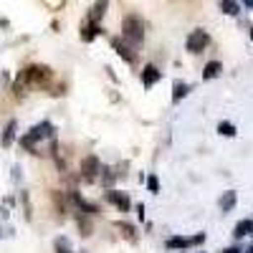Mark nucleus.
<instances>
[{
	"mask_svg": "<svg viewBox=\"0 0 253 253\" xmlns=\"http://www.w3.org/2000/svg\"><path fill=\"white\" fill-rule=\"evenodd\" d=\"M122 36H124V41H129L132 46H139L144 41V23H142V18L139 15H126L122 20Z\"/></svg>",
	"mask_w": 253,
	"mask_h": 253,
	"instance_id": "obj_1",
	"label": "nucleus"
},
{
	"mask_svg": "<svg viewBox=\"0 0 253 253\" xmlns=\"http://www.w3.org/2000/svg\"><path fill=\"white\" fill-rule=\"evenodd\" d=\"M41 139H53V124L51 122L36 124L26 137H20V144H23L26 150H36V142H41Z\"/></svg>",
	"mask_w": 253,
	"mask_h": 253,
	"instance_id": "obj_2",
	"label": "nucleus"
},
{
	"mask_svg": "<svg viewBox=\"0 0 253 253\" xmlns=\"http://www.w3.org/2000/svg\"><path fill=\"white\" fill-rule=\"evenodd\" d=\"M208 43H210V36H208L203 28H195L193 33L187 36V41H185V48H187V53L198 56V53H203V51L208 48Z\"/></svg>",
	"mask_w": 253,
	"mask_h": 253,
	"instance_id": "obj_3",
	"label": "nucleus"
},
{
	"mask_svg": "<svg viewBox=\"0 0 253 253\" xmlns=\"http://www.w3.org/2000/svg\"><path fill=\"white\" fill-rule=\"evenodd\" d=\"M99 172H101V162H99V157L89 155V157H84V160H81V177H84V180H94Z\"/></svg>",
	"mask_w": 253,
	"mask_h": 253,
	"instance_id": "obj_4",
	"label": "nucleus"
},
{
	"mask_svg": "<svg viewBox=\"0 0 253 253\" xmlns=\"http://www.w3.org/2000/svg\"><path fill=\"white\" fill-rule=\"evenodd\" d=\"M107 200H109L117 210H122V213H126V210L132 208L129 195H126V193H119V190H109V193H107Z\"/></svg>",
	"mask_w": 253,
	"mask_h": 253,
	"instance_id": "obj_5",
	"label": "nucleus"
},
{
	"mask_svg": "<svg viewBox=\"0 0 253 253\" xmlns=\"http://www.w3.org/2000/svg\"><path fill=\"white\" fill-rule=\"evenodd\" d=\"M112 48H114L117 56H122L126 63H137V53H134V48H132V46H126L124 41L114 38V41H112Z\"/></svg>",
	"mask_w": 253,
	"mask_h": 253,
	"instance_id": "obj_6",
	"label": "nucleus"
},
{
	"mask_svg": "<svg viewBox=\"0 0 253 253\" xmlns=\"http://www.w3.org/2000/svg\"><path fill=\"white\" fill-rule=\"evenodd\" d=\"M160 79H162V71H160L157 66H152V63H147V66L142 69V84H144L147 89L155 86V84H157Z\"/></svg>",
	"mask_w": 253,
	"mask_h": 253,
	"instance_id": "obj_7",
	"label": "nucleus"
},
{
	"mask_svg": "<svg viewBox=\"0 0 253 253\" xmlns=\"http://www.w3.org/2000/svg\"><path fill=\"white\" fill-rule=\"evenodd\" d=\"M107 8H109V0H96L91 5V13H89V23H99V20L107 15Z\"/></svg>",
	"mask_w": 253,
	"mask_h": 253,
	"instance_id": "obj_8",
	"label": "nucleus"
},
{
	"mask_svg": "<svg viewBox=\"0 0 253 253\" xmlns=\"http://www.w3.org/2000/svg\"><path fill=\"white\" fill-rule=\"evenodd\" d=\"M236 200H238L236 190H228V193H223V198L218 200V205H220L223 213H228V210H233V208H236Z\"/></svg>",
	"mask_w": 253,
	"mask_h": 253,
	"instance_id": "obj_9",
	"label": "nucleus"
},
{
	"mask_svg": "<svg viewBox=\"0 0 253 253\" xmlns=\"http://www.w3.org/2000/svg\"><path fill=\"white\" fill-rule=\"evenodd\" d=\"M220 71H223V63H220V61H208L205 69H203V79H205V81H208V79H215Z\"/></svg>",
	"mask_w": 253,
	"mask_h": 253,
	"instance_id": "obj_10",
	"label": "nucleus"
},
{
	"mask_svg": "<svg viewBox=\"0 0 253 253\" xmlns=\"http://www.w3.org/2000/svg\"><path fill=\"white\" fill-rule=\"evenodd\" d=\"M99 33H101L99 23H89L86 28H81V41H84V43H91V41H94Z\"/></svg>",
	"mask_w": 253,
	"mask_h": 253,
	"instance_id": "obj_11",
	"label": "nucleus"
},
{
	"mask_svg": "<svg viewBox=\"0 0 253 253\" xmlns=\"http://www.w3.org/2000/svg\"><path fill=\"white\" fill-rule=\"evenodd\" d=\"M187 91H190V86H187V84H182V81H175V86H172V101H175V104H180V101L187 96Z\"/></svg>",
	"mask_w": 253,
	"mask_h": 253,
	"instance_id": "obj_12",
	"label": "nucleus"
},
{
	"mask_svg": "<svg viewBox=\"0 0 253 253\" xmlns=\"http://www.w3.org/2000/svg\"><path fill=\"white\" fill-rule=\"evenodd\" d=\"M220 10L225 15H238L241 13V3L238 0H220Z\"/></svg>",
	"mask_w": 253,
	"mask_h": 253,
	"instance_id": "obj_13",
	"label": "nucleus"
},
{
	"mask_svg": "<svg viewBox=\"0 0 253 253\" xmlns=\"http://www.w3.org/2000/svg\"><path fill=\"white\" fill-rule=\"evenodd\" d=\"M15 126H18V122L10 119L8 126H5V132H3V147H10V144H13V139H15Z\"/></svg>",
	"mask_w": 253,
	"mask_h": 253,
	"instance_id": "obj_14",
	"label": "nucleus"
},
{
	"mask_svg": "<svg viewBox=\"0 0 253 253\" xmlns=\"http://www.w3.org/2000/svg\"><path fill=\"white\" fill-rule=\"evenodd\" d=\"M253 233V220H241L238 225H236V238H243V236H251Z\"/></svg>",
	"mask_w": 253,
	"mask_h": 253,
	"instance_id": "obj_15",
	"label": "nucleus"
},
{
	"mask_svg": "<svg viewBox=\"0 0 253 253\" xmlns=\"http://www.w3.org/2000/svg\"><path fill=\"white\" fill-rule=\"evenodd\" d=\"M187 246H193V238H182V236L167 238V248H187Z\"/></svg>",
	"mask_w": 253,
	"mask_h": 253,
	"instance_id": "obj_16",
	"label": "nucleus"
},
{
	"mask_svg": "<svg viewBox=\"0 0 253 253\" xmlns=\"http://www.w3.org/2000/svg\"><path fill=\"white\" fill-rule=\"evenodd\" d=\"M218 132H220L223 137H236V126L230 124V122H220V124H218Z\"/></svg>",
	"mask_w": 253,
	"mask_h": 253,
	"instance_id": "obj_17",
	"label": "nucleus"
},
{
	"mask_svg": "<svg viewBox=\"0 0 253 253\" xmlns=\"http://www.w3.org/2000/svg\"><path fill=\"white\" fill-rule=\"evenodd\" d=\"M147 187H150V193H157V190H160V180L155 175H150V177H147Z\"/></svg>",
	"mask_w": 253,
	"mask_h": 253,
	"instance_id": "obj_18",
	"label": "nucleus"
},
{
	"mask_svg": "<svg viewBox=\"0 0 253 253\" xmlns=\"http://www.w3.org/2000/svg\"><path fill=\"white\" fill-rule=\"evenodd\" d=\"M119 230L126 236V238H134V228L132 225H126V223H119Z\"/></svg>",
	"mask_w": 253,
	"mask_h": 253,
	"instance_id": "obj_19",
	"label": "nucleus"
},
{
	"mask_svg": "<svg viewBox=\"0 0 253 253\" xmlns=\"http://www.w3.org/2000/svg\"><path fill=\"white\" fill-rule=\"evenodd\" d=\"M223 253H241V251H238V248H225Z\"/></svg>",
	"mask_w": 253,
	"mask_h": 253,
	"instance_id": "obj_20",
	"label": "nucleus"
},
{
	"mask_svg": "<svg viewBox=\"0 0 253 253\" xmlns=\"http://www.w3.org/2000/svg\"><path fill=\"white\" fill-rule=\"evenodd\" d=\"M243 3H246V5H248V8L253 10V0H243Z\"/></svg>",
	"mask_w": 253,
	"mask_h": 253,
	"instance_id": "obj_21",
	"label": "nucleus"
},
{
	"mask_svg": "<svg viewBox=\"0 0 253 253\" xmlns=\"http://www.w3.org/2000/svg\"><path fill=\"white\" fill-rule=\"evenodd\" d=\"M58 253H69V251H63V248H61V246H58Z\"/></svg>",
	"mask_w": 253,
	"mask_h": 253,
	"instance_id": "obj_22",
	"label": "nucleus"
},
{
	"mask_svg": "<svg viewBox=\"0 0 253 253\" xmlns=\"http://www.w3.org/2000/svg\"><path fill=\"white\" fill-rule=\"evenodd\" d=\"M246 253H253V246H248V251H246Z\"/></svg>",
	"mask_w": 253,
	"mask_h": 253,
	"instance_id": "obj_23",
	"label": "nucleus"
},
{
	"mask_svg": "<svg viewBox=\"0 0 253 253\" xmlns=\"http://www.w3.org/2000/svg\"><path fill=\"white\" fill-rule=\"evenodd\" d=\"M251 41H253V28H251Z\"/></svg>",
	"mask_w": 253,
	"mask_h": 253,
	"instance_id": "obj_24",
	"label": "nucleus"
},
{
	"mask_svg": "<svg viewBox=\"0 0 253 253\" xmlns=\"http://www.w3.org/2000/svg\"><path fill=\"white\" fill-rule=\"evenodd\" d=\"M251 236H253V233H251Z\"/></svg>",
	"mask_w": 253,
	"mask_h": 253,
	"instance_id": "obj_25",
	"label": "nucleus"
}]
</instances>
